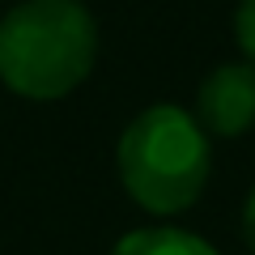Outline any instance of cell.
Here are the masks:
<instances>
[{"label":"cell","mask_w":255,"mask_h":255,"mask_svg":"<svg viewBox=\"0 0 255 255\" xmlns=\"http://www.w3.org/2000/svg\"><path fill=\"white\" fill-rule=\"evenodd\" d=\"M196 124L204 136H243L255 124V64H217L196 94Z\"/></svg>","instance_id":"cell-3"},{"label":"cell","mask_w":255,"mask_h":255,"mask_svg":"<svg viewBox=\"0 0 255 255\" xmlns=\"http://www.w3.org/2000/svg\"><path fill=\"white\" fill-rule=\"evenodd\" d=\"M115 170L124 191L145 213L170 217L204 196L213 149L191 111L174 102H153L119 132Z\"/></svg>","instance_id":"cell-2"},{"label":"cell","mask_w":255,"mask_h":255,"mask_svg":"<svg viewBox=\"0 0 255 255\" xmlns=\"http://www.w3.org/2000/svg\"><path fill=\"white\" fill-rule=\"evenodd\" d=\"M234 38L243 47L247 64H255V0H238V13H234Z\"/></svg>","instance_id":"cell-5"},{"label":"cell","mask_w":255,"mask_h":255,"mask_svg":"<svg viewBox=\"0 0 255 255\" xmlns=\"http://www.w3.org/2000/svg\"><path fill=\"white\" fill-rule=\"evenodd\" d=\"M111 255H217L200 234L179 226H145V230H132L124 234Z\"/></svg>","instance_id":"cell-4"},{"label":"cell","mask_w":255,"mask_h":255,"mask_svg":"<svg viewBox=\"0 0 255 255\" xmlns=\"http://www.w3.org/2000/svg\"><path fill=\"white\" fill-rule=\"evenodd\" d=\"M98 60V26L81 0H21L0 17V81L30 102L73 94Z\"/></svg>","instance_id":"cell-1"},{"label":"cell","mask_w":255,"mask_h":255,"mask_svg":"<svg viewBox=\"0 0 255 255\" xmlns=\"http://www.w3.org/2000/svg\"><path fill=\"white\" fill-rule=\"evenodd\" d=\"M243 238H247V247L255 251V187H251V196H247V209H243Z\"/></svg>","instance_id":"cell-6"}]
</instances>
